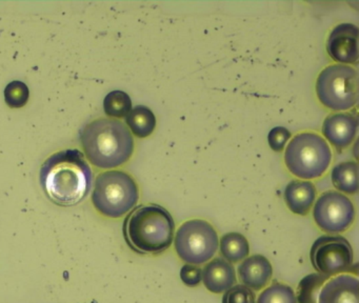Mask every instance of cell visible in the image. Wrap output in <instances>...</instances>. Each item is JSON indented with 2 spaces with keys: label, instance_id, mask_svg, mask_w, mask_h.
Returning a JSON list of instances; mask_svg holds the SVG:
<instances>
[{
  "label": "cell",
  "instance_id": "1",
  "mask_svg": "<svg viewBox=\"0 0 359 303\" xmlns=\"http://www.w3.org/2000/svg\"><path fill=\"white\" fill-rule=\"evenodd\" d=\"M92 179L91 166L79 149L57 152L41 166V187L58 206H72L83 201L91 189Z\"/></svg>",
  "mask_w": 359,
  "mask_h": 303
},
{
  "label": "cell",
  "instance_id": "2",
  "mask_svg": "<svg viewBox=\"0 0 359 303\" xmlns=\"http://www.w3.org/2000/svg\"><path fill=\"white\" fill-rule=\"evenodd\" d=\"M86 157L100 168L123 166L134 152L129 128L116 119L98 118L86 124L79 133Z\"/></svg>",
  "mask_w": 359,
  "mask_h": 303
},
{
  "label": "cell",
  "instance_id": "3",
  "mask_svg": "<svg viewBox=\"0 0 359 303\" xmlns=\"http://www.w3.org/2000/svg\"><path fill=\"white\" fill-rule=\"evenodd\" d=\"M175 222L169 210L157 204L134 208L123 222V235L130 248L140 254L157 255L173 243Z\"/></svg>",
  "mask_w": 359,
  "mask_h": 303
},
{
  "label": "cell",
  "instance_id": "4",
  "mask_svg": "<svg viewBox=\"0 0 359 303\" xmlns=\"http://www.w3.org/2000/svg\"><path fill=\"white\" fill-rule=\"evenodd\" d=\"M140 199V189L133 178L123 170H107L94 183L92 203L102 216L121 218Z\"/></svg>",
  "mask_w": 359,
  "mask_h": 303
},
{
  "label": "cell",
  "instance_id": "5",
  "mask_svg": "<svg viewBox=\"0 0 359 303\" xmlns=\"http://www.w3.org/2000/svg\"><path fill=\"white\" fill-rule=\"evenodd\" d=\"M332 152L327 141L315 133H300L292 138L285 153L287 170L300 179L323 176L329 168Z\"/></svg>",
  "mask_w": 359,
  "mask_h": 303
},
{
  "label": "cell",
  "instance_id": "6",
  "mask_svg": "<svg viewBox=\"0 0 359 303\" xmlns=\"http://www.w3.org/2000/svg\"><path fill=\"white\" fill-rule=\"evenodd\" d=\"M319 101L332 111H346L358 101V74L350 65H333L323 69L316 81Z\"/></svg>",
  "mask_w": 359,
  "mask_h": 303
},
{
  "label": "cell",
  "instance_id": "7",
  "mask_svg": "<svg viewBox=\"0 0 359 303\" xmlns=\"http://www.w3.org/2000/svg\"><path fill=\"white\" fill-rule=\"evenodd\" d=\"M178 257L188 264L199 265L213 258L219 246L217 231L211 223L192 219L180 225L174 238Z\"/></svg>",
  "mask_w": 359,
  "mask_h": 303
},
{
  "label": "cell",
  "instance_id": "8",
  "mask_svg": "<svg viewBox=\"0 0 359 303\" xmlns=\"http://www.w3.org/2000/svg\"><path fill=\"white\" fill-rule=\"evenodd\" d=\"M310 259L319 274L330 278L351 271L354 254L350 242L342 236H321L311 248Z\"/></svg>",
  "mask_w": 359,
  "mask_h": 303
},
{
  "label": "cell",
  "instance_id": "9",
  "mask_svg": "<svg viewBox=\"0 0 359 303\" xmlns=\"http://www.w3.org/2000/svg\"><path fill=\"white\" fill-rule=\"evenodd\" d=\"M313 217L321 231L330 234L344 233L354 222V204L344 194L327 191L315 202Z\"/></svg>",
  "mask_w": 359,
  "mask_h": 303
},
{
  "label": "cell",
  "instance_id": "10",
  "mask_svg": "<svg viewBox=\"0 0 359 303\" xmlns=\"http://www.w3.org/2000/svg\"><path fill=\"white\" fill-rule=\"evenodd\" d=\"M327 54L333 60L346 65L358 61V27L352 23L336 25L327 42Z\"/></svg>",
  "mask_w": 359,
  "mask_h": 303
},
{
  "label": "cell",
  "instance_id": "11",
  "mask_svg": "<svg viewBox=\"0 0 359 303\" xmlns=\"http://www.w3.org/2000/svg\"><path fill=\"white\" fill-rule=\"evenodd\" d=\"M358 119L348 113L332 114L325 118L323 124V134L336 149L350 147L356 137Z\"/></svg>",
  "mask_w": 359,
  "mask_h": 303
},
{
  "label": "cell",
  "instance_id": "12",
  "mask_svg": "<svg viewBox=\"0 0 359 303\" xmlns=\"http://www.w3.org/2000/svg\"><path fill=\"white\" fill-rule=\"evenodd\" d=\"M358 286L356 276H334L323 284L317 303H359Z\"/></svg>",
  "mask_w": 359,
  "mask_h": 303
},
{
  "label": "cell",
  "instance_id": "13",
  "mask_svg": "<svg viewBox=\"0 0 359 303\" xmlns=\"http://www.w3.org/2000/svg\"><path fill=\"white\" fill-rule=\"evenodd\" d=\"M239 280L243 285L254 290H262L272 279L273 267L269 259L262 255H253L243 259L237 269Z\"/></svg>",
  "mask_w": 359,
  "mask_h": 303
},
{
  "label": "cell",
  "instance_id": "14",
  "mask_svg": "<svg viewBox=\"0 0 359 303\" xmlns=\"http://www.w3.org/2000/svg\"><path fill=\"white\" fill-rule=\"evenodd\" d=\"M203 280L205 288L214 294H222L236 283V271L228 261L214 258L205 265Z\"/></svg>",
  "mask_w": 359,
  "mask_h": 303
},
{
  "label": "cell",
  "instance_id": "15",
  "mask_svg": "<svg viewBox=\"0 0 359 303\" xmlns=\"http://www.w3.org/2000/svg\"><path fill=\"white\" fill-rule=\"evenodd\" d=\"M285 203L294 214L304 216L310 212L316 198V187L311 181L292 180L283 193Z\"/></svg>",
  "mask_w": 359,
  "mask_h": 303
},
{
  "label": "cell",
  "instance_id": "16",
  "mask_svg": "<svg viewBox=\"0 0 359 303\" xmlns=\"http://www.w3.org/2000/svg\"><path fill=\"white\" fill-rule=\"evenodd\" d=\"M357 173H358L357 162H341L334 166L332 170V182L334 187L341 193L354 195L358 191Z\"/></svg>",
  "mask_w": 359,
  "mask_h": 303
},
{
  "label": "cell",
  "instance_id": "17",
  "mask_svg": "<svg viewBox=\"0 0 359 303\" xmlns=\"http://www.w3.org/2000/svg\"><path fill=\"white\" fill-rule=\"evenodd\" d=\"M128 126L135 136L146 138L154 132L156 118L154 113L144 105L133 107L126 117Z\"/></svg>",
  "mask_w": 359,
  "mask_h": 303
},
{
  "label": "cell",
  "instance_id": "18",
  "mask_svg": "<svg viewBox=\"0 0 359 303\" xmlns=\"http://www.w3.org/2000/svg\"><path fill=\"white\" fill-rule=\"evenodd\" d=\"M220 252L224 260L237 263L247 258L250 254V245L247 238L239 233H228L220 239Z\"/></svg>",
  "mask_w": 359,
  "mask_h": 303
},
{
  "label": "cell",
  "instance_id": "19",
  "mask_svg": "<svg viewBox=\"0 0 359 303\" xmlns=\"http://www.w3.org/2000/svg\"><path fill=\"white\" fill-rule=\"evenodd\" d=\"M329 277L323 274H309L300 280L296 292L297 303H317L319 292Z\"/></svg>",
  "mask_w": 359,
  "mask_h": 303
},
{
  "label": "cell",
  "instance_id": "20",
  "mask_svg": "<svg viewBox=\"0 0 359 303\" xmlns=\"http://www.w3.org/2000/svg\"><path fill=\"white\" fill-rule=\"evenodd\" d=\"M104 109L109 117H127L132 109L131 98L123 90H113L104 97Z\"/></svg>",
  "mask_w": 359,
  "mask_h": 303
},
{
  "label": "cell",
  "instance_id": "21",
  "mask_svg": "<svg viewBox=\"0 0 359 303\" xmlns=\"http://www.w3.org/2000/svg\"><path fill=\"white\" fill-rule=\"evenodd\" d=\"M256 303H297V301L291 286L276 282L262 290Z\"/></svg>",
  "mask_w": 359,
  "mask_h": 303
},
{
  "label": "cell",
  "instance_id": "22",
  "mask_svg": "<svg viewBox=\"0 0 359 303\" xmlns=\"http://www.w3.org/2000/svg\"><path fill=\"white\" fill-rule=\"evenodd\" d=\"M29 95L30 94L27 84L18 80L10 82L5 88L6 102L13 109L25 107L28 102Z\"/></svg>",
  "mask_w": 359,
  "mask_h": 303
},
{
  "label": "cell",
  "instance_id": "23",
  "mask_svg": "<svg viewBox=\"0 0 359 303\" xmlns=\"http://www.w3.org/2000/svg\"><path fill=\"white\" fill-rule=\"evenodd\" d=\"M222 303H256L255 294L243 284H234L224 292Z\"/></svg>",
  "mask_w": 359,
  "mask_h": 303
},
{
  "label": "cell",
  "instance_id": "24",
  "mask_svg": "<svg viewBox=\"0 0 359 303\" xmlns=\"http://www.w3.org/2000/svg\"><path fill=\"white\" fill-rule=\"evenodd\" d=\"M291 132L283 126H276L272 128L268 135V142L271 149L275 152H281L285 149L289 139L291 138Z\"/></svg>",
  "mask_w": 359,
  "mask_h": 303
},
{
  "label": "cell",
  "instance_id": "25",
  "mask_svg": "<svg viewBox=\"0 0 359 303\" xmlns=\"http://www.w3.org/2000/svg\"><path fill=\"white\" fill-rule=\"evenodd\" d=\"M180 278L187 286L194 288L203 280V269L194 264H184L180 269Z\"/></svg>",
  "mask_w": 359,
  "mask_h": 303
}]
</instances>
